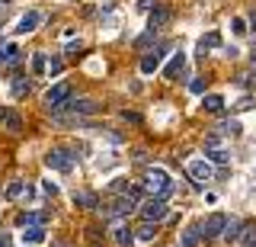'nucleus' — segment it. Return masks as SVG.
I'll return each mask as SVG.
<instances>
[{
    "label": "nucleus",
    "mask_w": 256,
    "mask_h": 247,
    "mask_svg": "<svg viewBox=\"0 0 256 247\" xmlns=\"http://www.w3.org/2000/svg\"><path fill=\"white\" fill-rule=\"evenodd\" d=\"M144 186H148V193H150V196L166 199V196H173L176 183L170 180V173H166V170H160V167H150L148 177H144Z\"/></svg>",
    "instance_id": "1"
},
{
    "label": "nucleus",
    "mask_w": 256,
    "mask_h": 247,
    "mask_svg": "<svg viewBox=\"0 0 256 247\" xmlns=\"http://www.w3.org/2000/svg\"><path fill=\"white\" fill-rule=\"evenodd\" d=\"M68 100H70V84H54V87H48V93H45V109L48 113H61V109H68Z\"/></svg>",
    "instance_id": "2"
},
{
    "label": "nucleus",
    "mask_w": 256,
    "mask_h": 247,
    "mask_svg": "<svg viewBox=\"0 0 256 247\" xmlns=\"http://www.w3.org/2000/svg\"><path fill=\"white\" fill-rule=\"evenodd\" d=\"M102 209V215H106L109 221H116V218H128V215H132L134 209H138V199H132V196H118L116 202H109V205H100Z\"/></svg>",
    "instance_id": "3"
},
{
    "label": "nucleus",
    "mask_w": 256,
    "mask_h": 247,
    "mask_svg": "<svg viewBox=\"0 0 256 247\" xmlns=\"http://www.w3.org/2000/svg\"><path fill=\"white\" fill-rule=\"evenodd\" d=\"M74 157H77V154H70V151H64V148H52V151L45 154V167H48V170L68 173L70 167H74Z\"/></svg>",
    "instance_id": "4"
},
{
    "label": "nucleus",
    "mask_w": 256,
    "mask_h": 247,
    "mask_svg": "<svg viewBox=\"0 0 256 247\" xmlns=\"http://www.w3.org/2000/svg\"><path fill=\"white\" fill-rule=\"evenodd\" d=\"M166 215H170V205H166V199L150 196L148 202L141 205V218H144V221H164Z\"/></svg>",
    "instance_id": "5"
},
{
    "label": "nucleus",
    "mask_w": 256,
    "mask_h": 247,
    "mask_svg": "<svg viewBox=\"0 0 256 247\" xmlns=\"http://www.w3.org/2000/svg\"><path fill=\"white\" fill-rule=\"evenodd\" d=\"M186 173H189V177L196 180V183H208V180L214 177L212 164H208L205 157H198V161H189V164H186Z\"/></svg>",
    "instance_id": "6"
},
{
    "label": "nucleus",
    "mask_w": 256,
    "mask_h": 247,
    "mask_svg": "<svg viewBox=\"0 0 256 247\" xmlns=\"http://www.w3.org/2000/svg\"><path fill=\"white\" fill-rule=\"evenodd\" d=\"M224 225H228V215H221V212L208 215V218L202 221V237H218V234H224Z\"/></svg>",
    "instance_id": "7"
},
{
    "label": "nucleus",
    "mask_w": 256,
    "mask_h": 247,
    "mask_svg": "<svg viewBox=\"0 0 256 247\" xmlns=\"http://www.w3.org/2000/svg\"><path fill=\"white\" fill-rule=\"evenodd\" d=\"M166 49H170V45H157L150 55H144V58H141V71H144V74H154V71L160 68V61H164Z\"/></svg>",
    "instance_id": "8"
},
{
    "label": "nucleus",
    "mask_w": 256,
    "mask_h": 247,
    "mask_svg": "<svg viewBox=\"0 0 256 247\" xmlns=\"http://www.w3.org/2000/svg\"><path fill=\"white\" fill-rule=\"evenodd\" d=\"M170 20H173V13L166 10V7H157V4H154V7L148 10V26H150V29H164Z\"/></svg>",
    "instance_id": "9"
},
{
    "label": "nucleus",
    "mask_w": 256,
    "mask_h": 247,
    "mask_svg": "<svg viewBox=\"0 0 256 247\" xmlns=\"http://www.w3.org/2000/svg\"><path fill=\"white\" fill-rule=\"evenodd\" d=\"M112 225H116V228H112V237H116L118 247H132V244H134V228L122 225V218H116Z\"/></svg>",
    "instance_id": "10"
},
{
    "label": "nucleus",
    "mask_w": 256,
    "mask_h": 247,
    "mask_svg": "<svg viewBox=\"0 0 256 247\" xmlns=\"http://www.w3.org/2000/svg\"><path fill=\"white\" fill-rule=\"evenodd\" d=\"M38 23H42V13H38V10H26V13L20 17V26H16V33H20V36L36 33V29H38Z\"/></svg>",
    "instance_id": "11"
},
{
    "label": "nucleus",
    "mask_w": 256,
    "mask_h": 247,
    "mask_svg": "<svg viewBox=\"0 0 256 247\" xmlns=\"http://www.w3.org/2000/svg\"><path fill=\"white\" fill-rule=\"evenodd\" d=\"M0 125H4L6 132H22V116L16 113V109L0 106Z\"/></svg>",
    "instance_id": "12"
},
{
    "label": "nucleus",
    "mask_w": 256,
    "mask_h": 247,
    "mask_svg": "<svg viewBox=\"0 0 256 247\" xmlns=\"http://www.w3.org/2000/svg\"><path fill=\"white\" fill-rule=\"evenodd\" d=\"M74 205H80V209H100V196L90 193V189H74Z\"/></svg>",
    "instance_id": "13"
},
{
    "label": "nucleus",
    "mask_w": 256,
    "mask_h": 247,
    "mask_svg": "<svg viewBox=\"0 0 256 247\" xmlns=\"http://www.w3.org/2000/svg\"><path fill=\"white\" fill-rule=\"evenodd\" d=\"M68 109L74 116H93L96 109H100V103L96 100H68Z\"/></svg>",
    "instance_id": "14"
},
{
    "label": "nucleus",
    "mask_w": 256,
    "mask_h": 247,
    "mask_svg": "<svg viewBox=\"0 0 256 247\" xmlns=\"http://www.w3.org/2000/svg\"><path fill=\"white\" fill-rule=\"evenodd\" d=\"M182 68H186V55H182V52H176L173 58H170V65L164 68V77H166V81H176V77L182 74Z\"/></svg>",
    "instance_id": "15"
},
{
    "label": "nucleus",
    "mask_w": 256,
    "mask_h": 247,
    "mask_svg": "<svg viewBox=\"0 0 256 247\" xmlns=\"http://www.w3.org/2000/svg\"><path fill=\"white\" fill-rule=\"evenodd\" d=\"M45 237V225H26V231H22V244H42Z\"/></svg>",
    "instance_id": "16"
},
{
    "label": "nucleus",
    "mask_w": 256,
    "mask_h": 247,
    "mask_svg": "<svg viewBox=\"0 0 256 247\" xmlns=\"http://www.w3.org/2000/svg\"><path fill=\"white\" fill-rule=\"evenodd\" d=\"M198 241H202V225H189L180 234V247H196Z\"/></svg>",
    "instance_id": "17"
},
{
    "label": "nucleus",
    "mask_w": 256,
    "mask_h": 247,
    "mask_svg": "<svg viewBox=\"0 0 256 247\" xmlns=\"http://www.w3.org/2000/svg\"><path fill=\"white\" fill-rule=\"evenodd\" d=\"M16 221H20L22 228L26 225H48V212H20Z\"/></svg>",
    "instance_id": "18"
},
{
    "label": "nucleus",
    "mask_w": 256,
    "mask_h": 247,
    "mask_svg": "<svg viewBox=\"0 0 256 247\" xmlns=\"http://www.w3.org/2000/svg\"><path fill=\"white\" fill-rule=\"evenodd\" d=\"M154 237H157V221H144L141 228H134V241L148 244V241H154Z\"/></svg>",
    "instance_id": "19"
},
{
    "label": "nucleus",
    "mask_w": 256,
    "mask_h": 247,
    "mask_svg": "<svg viewBox=\"0 0 256 247\" xmlns=\"http://www.w3.org/2000/svg\"><path fill=\"white\" fill-rule=\"evenodd\" d=\"M202 109L205 113H224V97H218V93H205Z\"/></svg>",
    "instance_id": "20"
},
{
    "label": "nucleus",
    "mask_w": 256,
    "mask_h": 247,
    "mask_svg": "<svg viewBox=\"0 0 256 247\" xmlns=\"http://www.w3.org/2000/svg\"><path fill=\"white\" fill-rule=\"evenodd\" d=\"M157 33H160V29H150V26H148V33H141V36L134 39L132 45H134V49H138V52H144V49H148V45H154V42H157Z\"/></svg>",
    "instance_id": "21"
},
{
    "label": "nucleus",
    "mask_w": 256,
    "mask_h": 247,
    "mask_svg": "<svg viewBox=\"0 0 256 247\" xmlns=\"http://www.w3.org/2000/svg\"><path fill=\"white\" fill-rule=\"evenodd\" d=\"M244 247H256V221H250V225L240 228V237H237Z\"/></svg>",
    "instance_id": "22"
},
{
    "label": "nucleus",
    "mask_w": 256,
    "mask_h": 247,
    "mask_svg": "<svg viewBox=\"0 0 256 247\" xmlns=\"http://www.w3.org/2000/svg\"><path fill=\"white\" fill-rule=\"evenodd\" d=\"M218 129H221V135H228V138H240V135H244V125H240L237 119H228V122L218 125Z\"/></svg>",
    "instance_id": "23"
},
{
    "label": "nucleus",
    "mask_w": 256,
    "mask_h": 247,
    "mask_svg": "<svg viewBox=\"0 0 256 247\" xmlns=\"http://www.w3.org/2000/svg\"><path fill=\"white\" fill-rule=\"evenodd\" d=\"M218 45H221V36H218V33H208L205 39H198V55L205 58V52H208V49H218Z\"/></svg>",
    "instance_id": "24"
},
{
    "label": "nucleus",
    "mask_w": 256,
    "mask_h": 247,
    "mask_svg": "<svg viewBox=\"0 0 256 247\" xmlns=\"http://www.w3.org/2000/svg\"><path fill=\"white\" fill-rule=\"evenodd\" d=\"M240 228H244V221H240V218H228V225H224V237H228V241H237Z\"/></svg>",
    "instance_id": "25"
},
{
    "label": "nucleus",
    "mask_w": 256,
    "mask_h": 247,
    "mask_svg": "<svg viewBox=\"0 0 256 247\" xmlns=\"http://www.w3.org/2000/svg\"><path fill=\"white\" fill-rule=\"evenodd\" d=\"M205 161H208V164H228V161H230V154H228L224 148H212Z\"/></svg>",
    "instance_id": "26"
},
{
    "label": "nucleus",
    "mask_w": 256,
    "mask_h": 247,
    "mask_svg": "<svg viewBox=\"0 0 256 247\" xmlns=\"http://www.w3.org/2000/svg\"><path fill=\"white\" fill-rule=\"evenodd\" d=\"M29 90H32V84L26 81V77H16V81H13V97H16V100H20V97H26Z\"/></svg>",
    "instance_id": "27"
},
{
    "label": "nucleus",
    "mask_w": 256,
    "mask_h": 247,
    "mask_svg": "<svg viewBox=\"0 0 256 247\" xmlns=\"http://www.w3.org/2000/svg\"><path fill=\"white\" fill-rule=\"evenodd\" d=\"M45 68H48V58L42 52H36L32 55V74H45Z\"/></svg>",
    "instance_id": "28"
},
{
    "label": "nucleus",
    "mask_w": 256,
    "mask_h": 247,
    "mask_svg": "<svg viewBox=\"0 0 256 247\" xmlns=\"http://www.w3.org/2000/svg\"><path fill=\"white\" fill-rule=\"evenodd\" d=\"M22 193H26V183H22V180H16V183L6 186V199H20Z\"/></svg>",
    "instance_id": "29"
},
{
    "label": "nucleus",
    "mask_w": 256,
    "mask_h": 247,
    "mask_svg": "<svg viewBox=\"0 0 256 247\" xmlns=\"http://www.w3.org/2000/svg\"><path fill=\"white\" fill-rule=\"evenodd\" d=\"M230 29H234L237 36H246V29H250V26H246V20H240V17H234V20H230Z\"/></svg>",
    "instance_id": "30"
},
{
    "label": "nucleus",
    "mask_w": 256,
    "mask_h": 247,
    "mask_svg": "<svg viewBox=\"0 0 256 247\" xmlns=\"http://www.w3.org/2000/svg\"><path fill=\"white\" fill-rule=\"evenodd\" d=\"M61 68H64V61H61V58H52V61H48V68H45V71H48L52 77H58V74H61Z\"/></svg>",
    "instance_id": "31"
},
{
    "label": "nucleus",
    "mask_w": 256,
    "mask_h": 247,
    "mask_svg": "<svg viewBox=\"0 0 256 247\" xmlns=\"http://www.w3.org/2000/svg\"><path fill=\"white\" fill-rule=\"evenodd\" d=\"M109 189H112V193H128V180H125V177H116Z\"/></svg>",
    "instance_id": "32"
},
{
    "label": "nucleus",
    "mask_w": 256,
    "mask_h": 247,
    "mask_svg": "<svg viewBox=\"0 0 256 247\" xmlns=\"http://www.w3.org/2000/svg\"><path fill=\"white\" fill-rule=\"evenodd\" d=\"M218 141H221V132H208L205 135V145L208 148H218Z\"/></svg>",
    "instance_id": "33"
},
{
    "label": "nucleus",
    "mask_w": 256,
    "mask_h": 247,
    "mask_svg": "<svg viewBox=\"0 0 256 247\" xmlns=\"http://www.w3.org/2000/svg\"><path fill=\"white\" fill-rule=\"evenodd\" d=\"M122 119H125V122H132V125H141V116L138 113H128V109H122Z\"/></svg>",
    "instance_id": "34"
},
{
    "label": "nucleus",
    "mask_w": 256,
    "mask_h": 247,
    "mask_svg": "<svg viewBox=\"0 0 256 247\" xmlns=\"http://www.w3.org/2000/svg\"><path fill=\"white\" fill-rule=\"evenodd\" d=\"M0 247H13V237H10V231H0Z\"/></svg>",
    "instance_id": "35"
},
{
    "label": "nucleus",
    "mask_w": 256,
    "mask_h": 247,
    "mask_svg": "<svg viewBox=\"0 0 256 247\" xmlns=\"http://www.w3.org/2000/svg\"><path fill=\"white\" fill-rule=\"evenodd\" d=\"M253 106V97H244L240 103H234V109H250Z\"/></svg>",
    "instance_id": "36"
},
{
    "label": "nucleus",
    "mask_w": 256,
    "mask_h": 247,
    "mask_svg": "<svg viewBox=\"0 0 256 247\" xmlns=\"http://www.w3.org/2000/svg\"><path fill=\"white\" fill-rule=\"evenodd\" d=\"M45 193H48V196H58V186H54L52 180H45Z\"/></svg>",
    "instance_id": "37"
},
{
    "label": "nucleus",
    "mask_w": 256,
    "mask_h": 247,
    "mask_svg": "<svg viewBox=\"0 0 256 247\" xmlns=\"http://www.w3.org/2000/svg\"><path fill=\"white\" fill-rule=\"evenodd\" d=\"M189 87H192V93H202V90H205V84H202V81H192Z\"/></svg>",
    "instance_id": "38"
},
{
    "label": "nucleus",
    "mask_w": 256,
    "mask_h": 247,
    "mask_svg": "<svg viewBox=\"0 0 256 247\" xmlns=\"http://www.w3.org/2000/svg\"><path fill=\"white\" fill-rule=\"evenodd\" d=\"M154 7V0H138V10H150Z\"/></svg>",
    "instance_id": "39"
},
{
    "label": "nucleus",
    "mask_w": 256,
    "mask_h": 247,
    "mask_svg": "<svg viewBox=\"0 0 256 247\" xmlns=\"http://www.w3.org/2000/svg\"><path fill=\"white\" fill-rule=\"evenodd\" d=\"M250 26L256 29V7H250Z\"/></svg>",
    "instance_id": "40"
},
{
    "label": "nucleus",
    "mask_w": 256,
    "mask_h": 247,
    "mask_svg": "<svg viewBox=\"0 0 256 247\" xmlns=\"http://www.w3.org/2000/svg\"><path fill=\"white\" fill-rule=\"evenodd\" d=\"M90 247H100V244H96V241H93V244H90Z\"/></svg>",
    "instance_id": "41"
}]
</instances>
